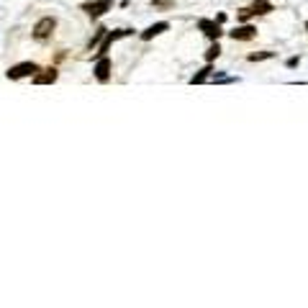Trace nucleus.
I'll list each match as a JSON object with an SVG mask.
<instances>
[{
    "label": "nucleus",
    "instance_id": "obj_8",
    "mask_svg": "<svg viewBox=\"0 0 308 308\" xmlns=\"http://www.w3.org/2000/svg\"><path fill=\"white\" fill-rule=\"evenodd\" d=\"M169 28V23L167 21H159V23H152L147 31H142V39L144 41H149V39H154V36H159V34H164V31Z\"/></svg>",
    "mask_w": 308,
    "mask_h": 308
},
{
    "label": "nucleus",
    "instance_id": "obj_3",
    "mask_svg": "<svg viewBox=\"0 0 308 308\" xmlns=\"http://www.w3.org/2000/svg\"><path fill=\"white\" fill-rule=\"evenodd\" d=\"M80 8L90 15V18H100L105 10L113 8V0H92V3H82Z\"/></svg>",
    "mask_w": 308,
    "mask_h": 308
},
{
    "label": "nucleus",
    "instance_id": "obj_4",
    "mask_svg": "<svg viewBox=\"0 0 308 308\" xmlns=\"http://www.w3.org/2000/svg\"><path fill=\"white\" fill-rule=\"evenodd\" d=\"M131 34H134V31H129V28H123V31H105L103 44H100V49H98V57H105L113 41H118V39H123V36H131Z\"/></svg>",
    "mask_w": 308,
    "mask_h": 308
},
{
    "label": "nucleus",
    "instance_id": "obj_16",
    "mask_svg": "<svg viewBox=\"0 0 308 308\" xmlns=\"http://www.w3.org/2000/svg\"><path fill=\"white\" fill-rule=\"evenodd\" d=\"M298 62H301V59H298V57H290V59H288V62H285V65H288V67H290V70H293V67H298Z\"/></svg>",
    "mask_w": 308,
    "mask_h": 308
},
{
    "label": "nucleus",
    "instance_id": "obj_17",
    "mask_svg": "<svg viewBox=\"0 0 308 308\" xmlns=\"http://www.w3.org/2000/svg\"><path fill=\"white\" fill-rule=\"evenodd\" d=\"M306 28H308V23H306Z\"/></svg>",
    "mask_w": 308,
    "mask_h": 308
},
{
    "label": "nucleus",
    "instance_id": "obj_15",
    "mask_svg": "<svg viewBox=\"0 0 308 308\" xmlns=\"http://www.w3.org/2000/svg\"><path fill=\"white\" fill-rule=\"evenodd\" d=\"M252 15H254L252 8H241V10H239V21H246V18H252Z\"/></svg>",
    "mask_w": 308,
    "mask_h": 308
},
{
    "label": "nucleus",
    "instance_id": "obj_2",
    "mask_svg": "<svg viewBox=\"0 0 308 308\" xmlns=\"http://www.w3.org/2000/svg\"><path fill=\"white\" fill-rule=\"evenodd\" d=\"M54 28H57V18H52V15H44V18H39L36 26H34V39H36V41L49 39V36L54 34Z\"/></svg>",
    "mask_w": 308,
    "mask_h": 308
},
{
    "label": "nucleus",
    "instance_id": "obj_11",
    "mask_svg": "<svg viewBox=\"0 0 308 308\" xmlns=\"http://www.w3.org/2000/svg\"><path fill=\"white\" fill-rule=\"evenodd\" d=\"M211 72H213V70H211V65H208V67H203V70H200L195 77H190V85H200V82H206Z\"/></svg>",
    "mask_w": 308,
    "mask_h": 308
},
{
    "label": "nucleus",
    "instance_id": "obj_5",
    "mask_svg": "<svg viewBox=\"0 0 308 308\" xmlns=\"http://www.w3.org/2000/svg\"><path fill=\"white\" fill-rule=\"evenodd\" d=\"M229 36L234 39V41H249L257 36V26H249V23H244V26H236L234 31H229Z\"/></svg>",
    "mask_w": 308,
    "mask_h": 308
},
{
    "label": "nucleus",
    "instance_id": "obj_12",
    "mask_svg": "<svg viewBox=\"0 0 308 308\" xmlns=\"http://www.w3.org/2000/svg\"><path fill=\"white\" fill-rule=\"evenodd\" d=\"M275 57V52H257V54H249L246 59L249 62H265V59H272Z\"/></svg>",
    "mask_w": 308,
    "mask_h": 308
},
{
    "label": "nucleus",
    "instance_id": "obj_9",
    "mask_svg": "<svg viewBox=\"0 0 308 308\" xmlns=\"http://www.w3.org/2000/svg\"><path fill=\"white\" fill-rule=\"evenodd\" d=\"M57 82V70H44L41 75H34V85H52Z\"/></svg>",
    "mask_w": 308,
    "mask_h": 308
},
{
    "label": "nucleus",
    "instance_id": "obj_14",
    "mask_svg": "<svg viewBox=\"0 0 308 308\" xmlns=\"http://www.w3.org/2000/svg\"><path fill=\"white\" fill-rule=\"evenodd\" d=\"M152 5L154 8H169V5H175V0H152Z\"/></svg>",
    "mask_w": 308,
    "mask_h": 308
},
{
    "label": "nucleus",
    "instance_id": "obj_13",
    "mask_svg": "<svg viewBox=\"0 0 308 308\" xmlns=\"http://www.w3.org/2000/svg\"><path fill=\"white\" fill-rule=\"evenodd\" d=\"M219 54H221V46H219V44H213V46H211V49L206 52V62H213V59H216V57H219Z\"/></svg>",
    "mask_w": 308,
    "mask_h": 308
},
{
    "label": "nucleus",
    "instance_id": "obj_1",
    "mask_svg": "<svg viewBox=\"0 0 308 308\" xmlns=\"http://www.w3.org/2000/svg\"><path fill=\"white\" fill-rule=\"evenodd\" d=\"M36 72H41L36 62H21V65H13L5 75H8V80H23V77H31Z\"/></svg>",
    "mask_w": 308,
    "mask_h": 308
},
{
    "label": "nucleus",
    "instance_id": "obj_6",
    "mask_svg": "<svg viewBox=\"0 0 308 308\" xmlns=\"http://www.w3.org/2000/svg\"><path fill=\"white\" fill-rule=\"evenodd\" d=\"M198 28L203 31V34H206L211 41H219V36L224 34V31H221V23H219V21H208V18L200 21V23H198Z\"/></svg>",
    "mask_w": 308,
    "mask_h": 308
},
{
    "label": "nucleus",
    "instance_id": "obj_10",
    "mask_svg": "<svg viewBox=\"0 0 308 308\" xmlns=\"http://www.w3.org/2000/svg\"><path fill=\"white\" fill-rule=\"evenodd\" d=\"M270 10H272V5L267 3V0H254V8H252L254 15H267Z\"/></svg>",
    "mask_w": 308,
    "mask_h": 308
},
{
    "label": "nucleus",
    "instance_id": "obj_7",
    "mask_svg": "<svg viewBox=\"0 0 308 308\" xmlns=\"http://www.w3.org/2000/svg\"><path fill=\"white\" fill-rule=\"evenodd\" d=\"M92 72H95V77H98L100 82H108V80H111V59H108V57H100Z\"/></svg>",
    "mask_w": 308,
    "mask_h": 308
}]
</instances>
